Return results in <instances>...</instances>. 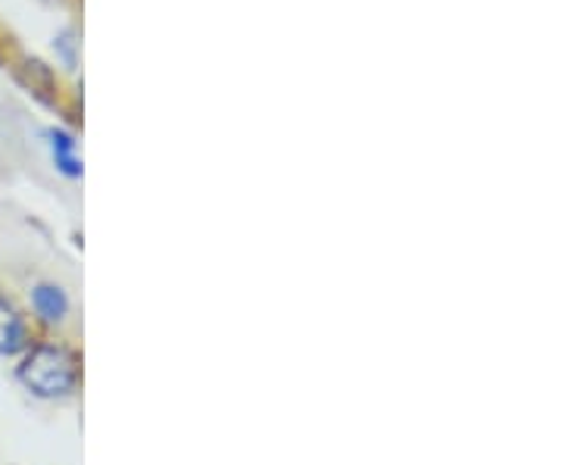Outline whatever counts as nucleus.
Returning <instances> with one entry per match:
<instances>
[{
    "label": "nucleus",
    "instance_id": "nucleus-1",
    "mask_svg": "<svg viewBox=\"0 0 562 465\" xmlns=\"http://www.w3.org/2000/svg\"><path fill=\"white\" fill-rule=\"evenodd\" d=\"M13 382L35 404L76 400L85 382L81 350L57 334H38L35 344L13 360Z\"/></svg>",
    "mask_w": 562,
    "mask_h": 465
},
{
    "label": "nucleus",
    "instance_id": "nucleus-2",
    "mask_svg": "<svg viewBox=\"0 0 562 465\" xmlns=\"http://www.w3.org/2000/svg\"><path fill=\"white\" fill-rule=\"evenodd\" d=\"M25 309L38 334H57L72 319V294L57 279H35L25 287Z\"/></svg>",
    "mask_w": 562,
    "mask_h": 465
},
{
    "label": "nucleus",
    "instance_id": "nucleus-3",
    "mask_svg": "<svg viewBox=\"0 0 562 465\" xmlns=\"http://www.w3.org/2000/svg\"><path fill=\"white\" fill-rule=\"evenodd\" d=\"M35 338H38V328L32 322L25 304L10 291H0V360L3 363L20 360L22 353L35 344Z\"/></svg>",
    "mask_w": 562,
    "mask_h": 465
},
{
    "label": "nucleus",
    "instance_id": "nucleus-4",
    "mask_svg": "<svg viewBox=\"0 0 562 465\" xmlns=\"http://www.w3.org/2000/svg\"><path fill=\"white\" fill-rule=\"evenodd\" d=\"M44 147L54 172L66 182H81L85 179V160L79 150V135L66 125H47L44 128Z\"/></svg>",
    "mask_w": 562,
    "mask_h": 465
},
{
    "label": "nucleus",
    "instance_id": "nucleus-5",
    "mask_svg": "<svg viewBox=\"0 0 562 465\" xmlns=\"http://www.w3.org/2000/svg\"><path fill=\"white\" fill-rule=\"evenodd\" d=\"M50 47H54V57H57V63H60L66 72H76V69H79L81 38L72 25H69V29H63V32H57Z\"/></svg>",
    "mask_w": 562,
    "mask_h": 465
}]
</instances>
